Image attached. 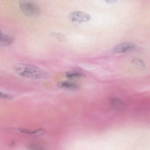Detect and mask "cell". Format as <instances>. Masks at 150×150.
<instances>
[{
	"label": "cell",
	"instance_id": "9",
	"mask_svg": "<svg viewBox=\"0 0 150 150\" xmlns=\"http://www.w3.org/2000/svg\"><path fill=\"white\" fill-rule=\"evenodd\" d=\"M131 63L137 68L141 70L146 69V65L143 61L138 58H134L131 61Z\"/></svg>",
	"mask_w": 150,
	"mask_h": 150
},
{
	"label": "cell",
	"instance_id": "2",
	"mask_svg": "<svg viewBox=\"0 0 150 150\" xmlns=\"http://www.w3.org/2000/svg\"><path fill=\"white\" fill-rule=\"evenodd\" d=\"M19 6L23 13L26 16L31 18H37L40 14V8L38 4L31 0L19 1Z\"/></svg>",
	"mask_w": 150,
	"mask_h": 150
},
{
	"label": "cell",
	"instance_id": "1",
	"mask_svg": "<svg viewBox=\"0 0 150 150\" xmlns=\"http://www.w3.org/2000/svg\"><path fill=\"white\" fill-rule=\"evenodd\" d=\"M13 69L17 74L25 77L45 79L49 76V73L44 70L28 64L19 63L15 64L13 66Z\"/></svg>",
	"mask_w": 150,
	"mask_h": 150
},
{
	"label": "cell",
	"instance_id": "12",
	"mask_svg": "<svg viewBox=\"0 0 150 150\" xmlns=\"http://www.w3.org/2000/svg\"><path fill=\"white\" fill-rule=\"evenodd\" d=\"M50 35L52 37L61 41H64L66 40V37L63 34L58 33H52Z\"/></svg>",
	"mask_w": 150,
	"mask_h": 150
},
{
	"label": "cell",
	"instance_id": "14",
	"mask_svg": "<svg viewBox=\"0 0 150 150\" xmlns=\"http://www.w3.org/2000/svg\"><path fill=\"white\" fill-rule=\"evenodd\" d=\"M105 1L108 4H114L117 2V1L115 0H106Z\"/></svg>",
	"mask_w": 150,
	"mask_h": 150
},
{
	"label": "cell",
	"instance_id": "7",
	"mask_svg": "<svg viewBox=\"0 0 150 150\" xmlns=\"http://www.w3.org/2000/svg\"><path fill=\"white\" fill-rule=\"evenodd\" d=\"M109 102L113 108L118 110L123 109L125 106V104L122 100L116 97L110 98L109 99Z\"/></svg>",
	"mask_w": 150,
	"mask_h": 150
},
{
	"label": "cell",
	"instance_id": "6",
	"mask_svg": "<svg viewBox=\"0 0 150 150\" xmlns=\"http://www.w3.org/2000/svg\"><path fill=\"white\" fill-rule=\"evenodd\" d=\"M57 86L60 88L67 90H74L79 87L77 83L70 81H64L58 82Z\"/></svg>",
	"mask_w": 150,
	"mask_h": 150
},
{
	"label": "cell",
	"instance_id": "3",
	"mask_svg": "<svg viewBox=\"0 0 150 150\" xmlns=\"http://www.w3.org/2000/svg\"><path fill=\"white\" fill-rule=\"evenodd\" d=\"M90 16L84 12L75 11H72L68 16L69 19L72 22L81 23L89 21Z\"/></svg>",
	"mask_w": 150,
	"mask_h": 150
},
{
	"label": "cell",
	"instance_id": "5",
	"mask_svg": "<svg viewBox=\"0 0 150 150\" xmlns=\"http://www.w3.org/2000/svg\"><path fill=\"white\" fill-rule=\"evenodd\" d=\"M16 130L17 132L21 133L34 137H38L43 135L45 132V130L42 128H38L33 129L18 128Z\"/></svg>",
	"mask_w": 150,
	"mask_h": 150
},
{
	"label": "cell",
	"instance_id": "13",
	"mask_svg": "<svg viewBox=\"0 0 150 150\" xmlns=\"http://www.w3.org/2000/svg\"><path fill=\"white\" fill-rule=\"evenodd\" d=\"M0 98L3 99L11 100L13 99V96L11 95L0 91Z\"/></svg>",
	"mask_w": 150,
	"mask_h": 150
},
{
	"label": "cell",
	"instance_id": "4",
	"mask_svg": "<svg viewBox=\"0 0 150 150\" xmlns=\"http://www.w3.org/2000/svg\"><path fill=\"white\" fill-rule=\"evenodd\" d=\"M136 46L132 43L126 42L116 45L114 50L116 52L123 53L133 51L136 49Z\"/></svg>",
	"mask_w": 150,
	"mask_h": 150
},
{
	"label": "cell",
	"instance_id": "11",
	"mask_svg": "<svg viewBox=\"0 0 150 150\" xmlns=\"http://www.w3.org/2000/svg\"><path fill=\"white\" fill-rule=\"evenodd\" d=\"M28 150H46L41 146L35 143H31L27 146Z\"/></svg>",
	"mask_w": 150,
	"mask_h": 150
},
{
	"label": "cell",
	"instance_id": "8",
	"mask_svg": "<svg viewBox=\"0 0 150 150\" xmlns=\"http://www.w3.org/2000/svg\"><path fill=\"white\" fill-rule=\"evenodd\" d=\"M0 45L2 46H6L11 45L13 42V38L3 32H0Z\"/></svg>",
	"mask_w": 150,
	"mask_h": 150
},
{
	"label": "cell",
	"instance_id": "10",
	"mask_svg": "<svg viewBox=\"0 0 150 150\" xmlns=\"http://www.w3.org/2000/svg\"><path fill=\"white\" fill-rule=\"evenodd\" d=\"M85 76V75L84 74L76 71L68 72L66 74V76L67 78L71 79L81 78Z\"/></svg>",
	"mask_w": 150,
	"mask_h": 150
}]
</instances>
